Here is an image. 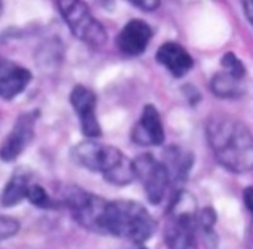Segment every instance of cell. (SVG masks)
Returning <instances> with one entry per match:
<instances>
[{"label":"cell","mask_w":253,"mask_h":249,"mask_svg":"<svg viewBox=\"0 0 253 249\" xmlns=\"http://www.w3.org/2000/svg\"><path fill=\"white\" fill-rule=\"evenodd\" d=\"M206 137L215 159L234 174L253 171V135L240 120L218 114L206 125Z\"/></svg>","instance_id":"6da1fadb"},{"label":"cell","mask_w":253,"mask_h":249,"mask_svg":"<svg viewBox=\"0 0 253 249\" xmlns=\"http://www.w3.org/2000/svg\"><path fill=\"white\" fill-rule=\"evenodd\" d=\"M70 154L79 166L101 174L114 186H127L136 178L133 160L113 146L84 141L74 146Z\"/></svg>","instance_id":"7a4b0ae2"},{"label":"cell","mask_w":253,"mask_h":249,"mask_svg":"<svg viewBox=\"0 0 253 249\" xmlns=\"http://www.w3.org/2000/svg\"><path fill=\"white\" fill-rule=\"evenodd\" d=\"M156 232L150 212L133 200H108L102 217L101 235H111L135 244L147 242Z\"/></svg>","instance_id":"3957f363"},{"label":"cell","mask_w":253,"mask_h":249,"mask_svg":"<svg viewBox=\"0 0 253 249\" xmlns=\"http://www.w3.org/2000/svg\"><path fill=\"white\" fill-rule=\"evenodd\" d=\"M184 209L179 195L173 199L170 218L165 229V241L169 249H197L196 242V209L194 198L182 192Z\"/></svg>","instance_id":"277c9868"},{"label":"cell","mask_w":253,"mask_h":249,"mask_svg":"<svg viewBox=\"0 0 253 249\" xmlns=\"http://www.w3.org/2000/svg\"><path fill=\"white\" fill-rule=\"evenodd\" d=\"M62 18L71 33L90 48H102L108 34L104 25L92 15L89 6L83 1H59L56 3Z\"/></svg>","instance_id":"5b68a950"},{"label":"cell","mask_w":253,"mask_h":249,"mask_svg":"<svg viewBox=\"0 0 253 249\" xmlns=\"http://www.w3.org/2000/svg\"><path fill=\"white\" fill-rule=\"evenodd\" d=\"M135 175L144 186L145 196L153 205H159L170 184V174L166 163L157 160L153 154L145 153L133 160Z\"/></svg>","instance_id":"8992f818"},{"label":"cell","mask_w":253,"mask_h":249,"mask_svg":"<svg viewBox=\"0 0 253 249\" xmlns=\"http://www.w3.org/2000/svg\"><path fill=\"white\" fill-rule=\"evenodd\" d=\"M70 102L79 117L83 135L87 138L101 137L102 129L96 117V95L89 88L77 85L70 92Z\"/></svg>","instance_id":"52a82bcc"},{"label":"cell","mask_w":253,"mask_h":249,"mask_svg":"<svg viewBox=\"0 0 253 249\" xmlns=\"http://www.w3.org/2000/svg\"><path fill=\"white\" fill-rule=\"evenodd\" d=\"M37 120L36 111H27L22 113L6 140L3 141L0 147V159L4 162H12L21 156V153L28 147V144L34 138V125Z\"/></svg>","instance_id":"ba28073f"},{"label":"cell","mask_w":253,"mask_h":249,"mask_svg":"<svg viewBox=\"0 0 253 249\" xmlns=\"http://www.w3.org/2000/svg\"><path fill=\"white\" fill-rule=\"evenodd\" d=\"M132 140L138 146H160L165 141V128L159 110L147 104L132 131Z\"/></svg>","instance_id":"9c48e42d"},{"label":"cell","mask_w":253,"mask_h":249,"mask_svg":"<svg viewBox=\"0 0 253 249\" xmlns=\"http://www.w3.org/2000/svg\"><path fill=\"white\" fill-rule=\"evenodd\" d=\"M151 37H153V30L145 21L130 19L122 28L116 42L123 53L129 56H138L145 52L148 43L151 42Z\"/></svg>","instance_id":"30bf717a"},{"label":"cell","mask_w":253,"mask_h":249,"mask_svg":"<svg viewBox=\"0 0 253 249\" xmlns=\"http://www.w3.org/2000/svg\"><path fill=\"white\" fill-rule=\"evenodd\" d=\"M30 82V70L0 56V98L13 100L25 91Z\"/></svg>","instance_id":"8fae6325"},{"label":"cell","mask_w":253,"mask_h":249,"mask_svg":"<svg viewBox=\"0 0 253 249\" xmlns=\"http://www.w3.org/2000/svg\"><path fill=\"white\" fill-rule=\"evenodd\" d=\"M156 59L175 77H184L194 67V59L188 50L175 42L163 43L156 53Z\"/></svg>","instance_id":"7c38bea8"},{"label":"cell","mask_w":253,"mask_h":249,"mask_svg":"<svg viewBox=\"0 0 253 249\" xmlns=\"http://www.w3.org/2000/svg\"><path fill=\"white\" fill-rule=\"evenodd\" d=\"M245 77H240L225 68L219 71L211 82V89L221 98H239L245 92Z\"/></svg>","instance_id":"4fadbf2b"},{"label":"cell","mask_w":253,"mask_h":249,"mask_svg":"<svg viewBox=\"0 0 253 249\" xmlns=\"http://www.w3.org/2000/svg\"><path fill=\"white\" fill-rule=\"evenodd\" d=\"M30 187V178L25 174H15L7 184L4 186L1 196H0V203L4 208H12L27 199V192Z\"/></svg>","instance_id":"5bb4252c"},{"label":"cell","mask_w":253,"mask_h":249,"mask_svg":"<svg viewBox=\"0 0 253 249\" xmlns=\"http://www.w3.org/2000/svg\"><path fill=\"white\" fill-rule=\"evenodd\" d=\"M27 199L30 200L31 205L42 208V209H53V208H59L58 202L49 196V193L44 190V187L39 186V184H30L28 192H27Z\"/></svg>","instance_id":"9a60e30c"},{"label":"cell","mask_w":253,"mask_h":249,"mask_svg":"<svg viewBox=\"0 0 253 249\" xmlns=\"http://www.w3.org/2000/svg\"><path fill=\"white\" fill-rule=\"evenodd\" d=\"M19 230V223L10 217L0 215V242L13 238Z\"/></svg>","instance_id":"2e32d148"},{"label":"cell","mask_w":253,"mask_h":249,"mask_svg":"<svg viewBox=\"0 0 253 249\" xmlns=\"http://www.w3.org/2000/svg\"><path fill=\"white\" fill-rule=\"evenodd\" d=\"M215 220H216V217L212 209H205L200 215V226L203 227V230L208 236H211L213 233Z\"/></svg>","instance_id":"e0dca14e"},{"label":"cell","mask_w":253,"mask_h":249,"mask_svg":"<svg viewBox=\"0 0 253 249\" xmlns=\"http://www.w3.org/2000/svg\"><path fill=\"white\" fill-rule=\"evenodd\" d=\"M243 198H245V205H246V208H248V211L251 212V217H252L249 238H251V249H253V187H248L245 190Z\"/></svg>","instance_id":"ac0fdd59"},{"label":"cell","mask_w":253,"mask_h":249,"mask_svg":"<svg viewBox=\"0 0 253 249\" xmlns=\"http://www.w3.org/2000/svg\"><path fill=\"white\" fill-rule=\"evenodd\" d=\"M132 4H133V6H136V7H139V9H144V10H147V12H153V10H156V9L160 6V3H159V1H154V0L133 1Z\"/></svg>","instance_id":"d6986e66"},{"label":"cell","mask_w":253,"mask_h":249,"mask_svg":"<svg viewBox=\"0 0 253 249\" xmlns=\"http://www.w3.org/2000/svg\"><path fill=\"white\" fill-rule=\"evenodd\" d=\"M243 9H245V13L248 16V19L251 21V24L253 25V1H245Z\"/></svg>","instance_id":"ffe728a7"},{"label":"cell","mask_w":253,"mask_h":249,"mask_svg":"<svg viewBox=\"0 0 253 249\" xmlns=\"http://www.w3.org/2000/svg\"><path fill=\"white\" fill-rule=\"evenodd\" d=\"M1 10H3V3L0 1V15H1Z\"/></svg>","instance_id":"44dd1931"},{"label":"cell","mask_w":253,"mask_h":249,"mask_svg":"<svg viewBox=\"0 0 253 249\" xmlns=\"http://www.w3.org/2000/svg\"><path fill=\"white\" fill-rule=\"evenodd\" d=\"M139 249H147V248H139Z\"/></svg>","instance_id":"7402d4cb"}]
</instances>
